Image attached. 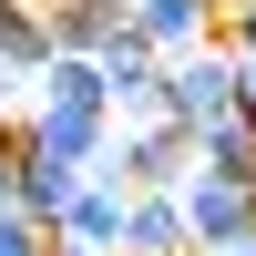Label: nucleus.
<instances>
[{
	"label": "nucleus",
	"instance_id": "obj_1",
	"mask_svg": "<svg viewBox=\"0 0 256 256\" xmlns=\"http://www.w3.org/2000/svg\"><path fill=\"white\" fill-rule=\"evenodd\" d=\"M164 113H174L184 134H216V123H236V113H246V72H236V52H226V41L174 52V62H164Z\"/></svg>",
	"mask_w": 256,
	"mask_h": 256
},
{
	"label": "nucleus",
	"instance_id": "obj_2",
	"mask_svg": "<svg viewBox=\"0 0 256 256\" xmlns=\"http://www.w3.org/2000/svg\"><path fill=\"white\" fill-rule=\"evenodd\" d=\"M92 174L134 184V195H184V184H195V134H184L174 113H154V123H123V134H113V154H102Z\"/></svg>",
	"mask_w": 256,
	"mask_h": 256
},
{
	"label": "nucleus",
	"instance_id": "obj_3",
	"mask_svg": "<svg viewBox=\"0 0 256 256\" xmlns=\"http://www.w3.org/2000/svg\"><path fill=\"white\" fill-rule=\"evenodd\" d=\"M184 216H195V256H226V246H246V236H256V184L205 174V164H195V184H184Z\"/></svg>",
	"mask_w": 256,
	"mask_h": 256
},
{
	"label": "nucleus",
	"instance_id": "obj_4",
	"mask_svg": "<svg viewBox=\"0 0 256 256\" xmlns=\"http://www.w3.org/2000/svg\"><path fill=\"white\" fill-rule=\"evenodd\" d=\"M113 134H123L113 113H72V102H41V92L20 102V144H41V154H62V164H102Z\"/></svg>",
	"mask_w": 256,
	"mask_h": 256
},
{
	"label": "nucleus",
	"instance_id": "obj_5",
	"mask_svg": "<svg viewBox=\"0 0 256 256\" xmlns=\"http://www.w3.org/2000/svg\"><path fill=\"white\" fill-rule=\"evenodd\" d=\"M102 82H113V123H154L164 113V52L144 31H123L113 52H102Z\"/></svg>",
	"mask_w": 256,
	"mask_h": 256
},
{
	"label": "nucleus",
	"instance_id": "obj_6",
	"mask_svg": "<svg viewBox=\"0 0 256 256\" xmlns=\"http://www.w3.org/2000/svg\"><path fill=\"white\" fill-rule=\"evenodd\" d=\"M82 174H92V164H62V154H41V144H20V174H10V205H20L31 226H52V236H62V216H72Z\"/></svg>",
	"mask_w": 256,
	"mask_h": 256
},
{
	"label": "nucleus",
	"instance_id": "obj_7",
	"mask_svg": "<svg viewBox=\"0 0 256 256\" xmlns=\"http://www.w3.org/2000/svg\"><path fill=\"white\" fill-rule=\"evenodd\" d=\"M123 226H134V184H113V174H82L72 216H62V246H92V256H123Z\"/></svg>",
	"mask_w": 256,
	"mask_h": 256
},
{
	"label": "nucleus",
	"instance_id": "obj_8",
	"mask_svg": "<svg viewBox=\"0 0 256 256\" xmlns=\"http://www.w3.org/2000/svg\"><path fill=\"white\" fill-rule=\"evenodd\" d=\"M134 31L154 41L164 62H174V52H205V41H226V0H134Z\"/></svg>",
	"mask_w": 256,
	"mask_h": 256
},
{
	"label": "nucleus",
	"instance_id": "obj_9",
	"mask_svg": "<svg viewBox=\"0 0 256 256\" xmlns=\"http://www.w3.org/2000/svg\"><path fill=\"white\" fill-rule=\"evenodd\" d=\"M41 10H52V41H62V52H92V62L134 31V0H41Z\"/></svg>",
	"mask_w": 256,
	"mask_h": 256
},
{
	"label": "nucleus",
	"instance_id": "obj_10",
	"mask_svg": "<svg viewBox=\"0 0 256 256\" xmlns=\"http://www.w3.org/2000/svg\"><path fill=\"white\" fill-rule=\"evenodd\" d=\"M0 62H10L20 82H41L62 62V41H52V10L41 0H0Z\"/></svg>",
	"mask_w": 256,
	"mask_h": 256
},
{
	"label": "nucleus",
	"instance_id": "obj_11",
	"mask_svg": "<svg viewBox=\"0 0 256 256\" xmlns=\"http://www.w3.org/2000/svg\"><path fill=\"white\" fill-rule=\"evenodd\" d=\"M123 256H195V216H184V195H134Z\"/></svg>",
	"mask_w": 256,
	"mask_h": 256
},
{
	"label": "nucleus",
	"instance_id": "obj_12",
	"mask_svg": "<svg viewBox=\"0 0 256 256\" xmlns=\"http://www.w3.org/2000/svg\"><path fill=\"white\" fill-rule=\"evenodd\" d=\"M31 92H41V102H72V113H113V82H102V62H92V52H62Z\"/></svg>",
	"mask_w": 256,
	"mask_h": 256
},
{
	"label": "nucleus",
	"instance_id": "obj_13",
	"mask_svg": "<svg viewBox=\"0 0 256 256\" xmlns=\"http://www.w3.org/2000/svg\"><path fill=\"white\" fill-rule=\"evenodd\" d=\"M195 164H205V174H236V184H256V113L216 123V134H195Z\"/></svg>",
	"mask_w": 256,
	"mask_h": 256
},
{
	"label": "nucleus",
	"instance_id": "obj_14",
	"mask_svg": "<svg viewBox=\"0 0 256 256\" xmlns=\"http://www.w3.org/2000/svg\"><path fill=\"white\" fill-rule=\"evenodd\" d=\"M226 52L246 72V113H256V0H226Z\"/></svg>",
	"mask_w": 256,
	"mask_h": 256
},
{
	"label": "nucleus",
	"instance_id": "obj_15",
	"mask_svg": "<svg viewBox=\"0 0 256 256\" xmlns=\"http://www.w3.org/2000/svg\"><path fill=\"white\" fill-rule=\"evenodd\" d=\"M0 256H52V226H31L20 205H0Z\"/></svg>",
	"mask_w": 256,
	"mask_h": 256
},
{
	"label": "nucleus",
	"instance_id": "obj_16",
	"mask_svg": "<svg viewBox=\"0 0 256 256\" xmlns=\"http://www.w3.org/2000/svg\"><path fill=\"white\" fill-rule=\"evenodd\" d=\"M10 174H20V113H0V205H10Z\"/></svg>",
	"mask_w": 256,
	"mask_h": 256
},
{
	"label": "nucleus",
	"instance_id": "obj_17",
	"mask_svg": "<svg viewBox=\"0 0 256 256\" xmlns=\"http://www.w3.org/2000/svg\"><path fill=\"white\" fill-rule=\"evenodd\" d=\"M10 92H31V82H20V72H10V62H0V113H10Z\"/></svg>",
	"mask_w": 256,
	"mask_h": 256
},
{
	"label": "nucleus",
	"instance_id": "obj_18",
	"mask_svg": "<svg viewBox=\"0 0 256 256\" xmlns=\"http://www.w3.org/2000/svg\"><path fill=\"white\" fill-rule=\"evenodd\" d=\"M226 256H256V236H246V246H226Z\"/></svg>",
	"mask_w": 256,
	"mask_h": 256
}]
</instances>
